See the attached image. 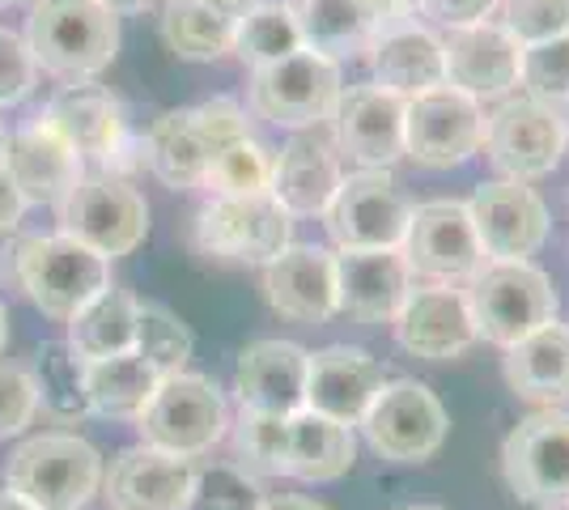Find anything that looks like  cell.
Wrapping results in <instances>:
<instances>
[{
  "label": "cell",
  "instance_id": "15",
  "mask_svg": "<svg viewBox=\"0 0 569 510\" xmlns=\"http://www.w3.org/2000/svg\"><path fill=\"white\" fill-rule=\"evenodd\" d=\"M468 218L485 260H527L548 239V209L536 188L515 179H489L468 200Z\"/></svg>",
  "mask_w": 569,
  "mask_h": 510
},
{
  "label": "cell",
  "instance_id": "19",
  "mask_svg": "<svg viewBox=\"0 0 569 510\" xmlns=\"http://www.w3.org/2000/svg\"><path fill=\"white\" fill-rule=\"evenodd\" d=\"M519 60H522V48L493 18L447 30V39H442L447 86L459 90V94L476 98V102L510 94L519 86Z\"/></svg>",
  "mask_w": 569,
  "mask_h": 510
},
{
  "label": "cell",
  "instance_id": "8",
  "mask_svg": "<svg viewBox=\"0 0 569 510\" xmlns=\"http://www.w3.org/2000/svg\"><path fill=\"white\" fill-rule=\"evenodd\" d=\"M501 477L536 510H569V413L536 409L501 442Z\"/></svg>",
  "mask_w": 569,
  "mask_h": 510
},
{
  "label": "cell",
  "instance_id": "20",
  "mask_svg": "<svg viewBox=\"0 0 569 510\" xmlns=\"http://www.w3.org/2000/svg\"><path fill=\"white\" fill-rule=\"evenodd\" d=\"M196 463L158 447H128L102 468V498L111 510H188Z\"/></svg>",
  "mask_w": 569,
  "mask_h": 510
},
{
  "label": "cell",
  "instance_id": "46",
  "mask_svg": "<svg viewBox=\"0 0 569 510\" xmlns=\"http://www.w3.org/2000/svg\"><path fill=\"white\" fill-rule=\"evenodd\" d=\"M421 18H429L442 30H459V26L489 22L498 13V0H417Z\"/></svg>",
  "mask_w": 569,
  "mask_h": 510
},
{
  "label": "cell",
  "instance_id": "43",
  "mask_svg": "<svg viewBox=\"0 0 569 510\" xmlns=\"http://www.w3.org/2000/svg\"><path fill=\"white\" fill-rule=\"evenodd\" d=\"M39 86V64L26 48L22 34L0 30V107H18L34 94Z\"/></svg>",
  "mask_w": 569,
  "mask_h": 510
},
{
  "label": "cell",
  "instance_id": "41",
  "mask_svg": "<svg viewBox=\"0 0 569 510\" xmlns=\"http://www.w3.org/2000/svg\"><path fill=\"white\" fill-rule=\"evenodd\" d=\"M519 86L522 94L545 102L552 111L561 102H569V34H557V39L536 43V48H522Z\"/></svg>",
  "mask_w": 569,
  "mask_h": 510
},
{
  "label": "cell",
  "instance_id": "14",
  "mask_svg": "<svg viewBox=\"0 0 569 510\" xmlns=\"http://www.w3.org/2000/svg\"><path fill=\"white\" fill-rule=\"evenodd\" d=\"M480 137H485L480 102L451 86H438L403 102V158H412L417 167H463L472 153H480Z\"/></svg>",
  "mask_w": 569,
  "mask_h": 510
},
{
  "label": "cell",
  "instance_id": "31",
  "mask_svg": "<svg viewBox=\"0 0 569 510\" xmlns=\"http://www.w3.org/2000/svg\"><path fill=\"white\" fill-rule=\"evenodd\" d=\"M137 311H141L137 293L107 286L69 319V340L64 344L81 362L132 353V344H137Z\"/></svg>",
  "mask_w": 569,
  "mask_h": 510
},
{
  "label": "cell",
  "instance_id": "12",
  "mask_svg": "<svg viewBox=\"0 0 569 510\" xmlns=\"http://www.w3.org/2000/svg\"><path fill=\"white\" fill-rule=\"evenodd\" d=\"M366 442L391 463H421L447 442V409L417 379H387L361 417Z\"/></svg>",
  "mask_w": 569,
  "mask_h": 510
},
{
  "label": "cell",
  "instance_id": "2",
  "mask_svg": "<svg viewBox=\"0 0 569 510\" xmlns=\"http://www.w3.org/2000/svg\"><path fill=\"white\" fill-rule=\"evenodd\" d=\"M4 277L26 293V302L48 319L69 323L94 293L111 286V264L90 247L56 234H26L9 251Z\"/></svg>",
  "mask_w": 569,
  "mask_h": 510
},
{
  "label": "cell",
  "instance_id": "29",
  "mask_svg": "<svg viewBox=\"0 0 569 510\" xmlns=\"http://www.w3.org/2000/svg\"><path fill=\"white\" fill-rule=\"evenodd\" d=\"M141 162L170 192H196L204 188V170H209V146H204V132L196 123L191 107H174L162 111L158 120L149 123L141 141Z\"/></svg>",
  "mask_w": 569,
  "mask_h": 510
},
{
  "label": "cell",
  "instance_id": "44",
  "mask_svg": "<svg viewBox=\"0 0 569 510\" xmlns=\"http://www.w3.org/2000/svg\"><path fill=\"white\" fill-rule=\"evenodd\" d=\"M39 413V391L22 366H0V438L22 434Z\"/></svg>",
  "mask_w": 569,
  "mask_h": 510
},
{
  "label": "cell",
  "instance_id": "21",
  "mask_svg": "<svg viewBox=\"0 0 569 510\" xmlns=\"http://www.w3.org/2000/svg\"><path fill=\"white\" fill-rule=\"evenodd\" d=\"M412 293V268L400 247L336 251V316L357 323H391Z\"/></svg>",
  "mask_w": 569,
  "mask_h": 510
},
{
  "label": "cell",
  "instance_id": "42",
  "mask_svg": "<svg viewBox=\"0 0 569 510\" xmlns=\"http://www.w3.org/2000/svg\"><path fill=\"white\" fill-rule=\"evenodd\" d=\"M498 26L519 48L569 34V0H498Z\"/></svg>",
  "mask_w": 569,
  "mask_h": 510
},
{
  "label": "cell",
  "instance_id": "17",
  "mask_svg": "<svg viewBox=\"0 0 569 510\" xmlns=\"http://www.w3.org/2000/svg\"><path fill=\"white\" fill-rule=\"evenodd\" d=\"M391 328L403 353L426 358V362H451L476 344L468 293L459 286H412Z\"/></svg>",
  "mask_w": 569,
  "mask_h": 510
},
{
  "label": "cell",
  "instance_id": "28",
  "mask_svg": "<svg viewBox=\"0 0 569 510\" xmlns=\"http://www.w3.org/2000/svg\"><path fill=\"white\" fill-rule=\"evenodd\" d=\"M506 388L527 404L561 409L569 404V323L552 319L540 332L522 337L501 358Z\"/></svg>",
  "mask_w": 569,
  "mask_h": 510
},
{
  "label": "cell",
  "instance_id": "13",
  "mask_svg": "<svg viewBox=\"0 0 569 510\" xmlns=\"http://www.w3.org/2000/svg\"><path fill=\"white\" fill-rule=\"evenodd\" d=\"M400 251L408 268H412V277H426L429 286L472 281L476 272L489 264L485 251H480V239H476L463 200L412 204V218H408Z\"/></svg>",
  "mask_w": 569,
  "mask_h": 510
},
{
  "label": "cell",
  "instance_id": "52",
  "mask_svg": "<svg viewBox=\"0 0 569 510\" xmlns=\"http://www.w3.org/2000/svg\"><path fill=\"white\" fill-rule=\"evenodd\" d=\"M403 510H447V507H403Z\"/></svg>",
  "mask_w": 569,
  "mask_h": 510
},
{
  "label": "cell",
  "instance_id": "27",
  "mask_svg": "<svg viewBox=\"0 0 569 510\" xmlns=\"http://www.w3.org/2000/svg\"><path fill=\"white\" fill-rule=\"evenodd\" d=\"M366 60H370L375 86L387 90V94L403 98V102L426 94V90L447 86L442 39L417 22H403V26H396V30L379 34V39L366 48Z\"/></svg>",
  "mask_w": 569,
  "mask_h": 510
},
{
  "label": "cell",
  "instance_id": "10",
  "mask_svg": "<svg viewBox=\"0 0 569 510\" xmlns=\"http://www.w3.org/2000/svg\"><path fill=\"white\" fill-rule=\"evenodd\" d=\"M293 243V218L272 196H213L196 218V247L213 260L272 264Z\"/></svg>",
  "mask_w": 569,
  "mask_h": 510
},
{
  "label": "cell",
  "instance_id": "4",
  "mask_svg": "<svg viewBox=\"0 0 569 510\" xmlns=\"http://www.w3.org/2000/svg\"><path fill=\"white\" fill-rule=\"evenodd\" d=\"M4 481L34 510H86L102 489V456L81 434H34L9 456Z\"/></svg>",
  "mask_w": 569,
  "mask_h": 510
},
{
  "label": "cell",
  "instance_id": "22",
  "mask_svg": "<svg viewBox=\"0 0 569 510\" xmlns=\"http://www.w3.org/2000/svg\"><path fill=\"white\" fill-rule=\"evenodd\" d=\"M56 137H64L81 162L94 158V162H119V153L128 146V120H123V107L111 90H102L94 81H72L60 86L48 98L43 116Z\"/></svg>",
  "mask_w": 569,
  "mask_h": 510
},
{
  "label": "cell",
  "instance_id": "24",
  "mask_svg": "<svg viewBox=\"0 0 569 510\" xmlns=\"http://www.w3.org/2000/svg\"><path fill=\"white\" fill-rule=\"evenodd\" d=\"M263 298L281 319L328 323L336 316V256L328 247L289 243L263 264Z\"/></svg>",
  "mask_w": 569,
  "mask_h": 510
},
{
  "label": "cell",
  "instance_id": "53",
  "mask_svg": "<svg viewBox=\"0 0 569 510\" xmlns=\"http://www.w3.org/2000/svg\"><path fill=\"white\" fill-rule=\"evenodd\" d=\"M9 4H18V0H0V9H9Z\"/></svg>",
  "mask_w": 569,
  "mask_h": 510
},
{
  "label": "cell",
  "instance_id": "48",
  "mask_svg": "<svg viewBox=\"0 0 569 510\" xmlns=\"http://www.w3.org/2000/svg\"><path fill=\"white\" fill-rule=\"evenodd\" d=\"M263 510H328L323 502H315V498H298V493H289V498H268Z\"/></svg>",
  "mask_w": 569,
  "mask_h": 510
},
{
  "label": "cell",
  "instance_id": "26",
  "mask_svg": "<svg viewBox=\"0 0 569 510\" xmlns=\"http://www.w3.org/2000/svg\"><path fill=\"white\" fill-rule=\"evenodd\" d=\"M310 353L293 340H251L234 366V391L242 409L293 417L307 409Z\"/></svg>",
  "mask_w": 569,
  "mask_h": 510
},
{
  "label": "cell",
  "instance_id": "40",
  "mask_svg": "<svg viewBox=\"0 0 569 510\" xmlns=\"http://www.w3.org/2000/svg\"><path fill=\"white\" fill-rule=\"evenodd\" d=\"M260 477L242 472L238 463H204L196 468V486H191L188 510H263Z\"/></svg>",
  "mask_w": 569,
  "mask_h": 510
},
{
  "label": "cell",
  "instance_id": "3",
  "mask_svg": "<svg viewBox=\"0 0 569 510\" xmlns=\"http://www.w3.org/2000/svg\"><path fill=\"white\" fill-rule=\"evenodd\" d=\"M463 293H468L476 340H489L501 349L540 332L557 319V307H561L548 272L531 260H489Z\"/></svg>",
  "mask_w": 569,
  "mask_h": 510
},
{
  "label": "cell",
  "instance_id": "18",
  "mask_svg": "<svg viewBox=\"0 0 569 510\" xmlns=\"http://www.w3.org/2000/svg\"><path fill=\"white\" fill-rule=\"evenodd\" d=\"M0 167L9 170L26 204H51V209L86 179L81 153L64 137H56L43 120L0 137Z\"/></svg>",
  "mask_w": 569,
  "mask_h": 510
},
{
  "label": "cell",
  "instance_id": "49",
  "mask_svg": "<svg viewBox=\"0 0 569 510\" xmlns=\"http://www.w3.org/2000/svg\"><path fill=\"white\" fill-rule=\"evenodd\" d=\"M98 4H102V9H111V13H144V9H153V4H158V0H98Z\"/></svg>",
  "mask_w": 569,
  "mask_h": 510
},
{
  "label": "cell",
  "instance_id": "7",
  "mask_svg": "<svg viewBox=\"0 0 569 510\" xmlns=\"http://www.w3.org/2000/svg\"><path fill=\"white\" fill-rule=\"evenodd\" d=\"M60 234L90 247L107 264L132 256L149 234V204L144 196L119 174H86L60 204H56Z\"/></svg>",
  "mask_w": 569,
  "mask_h": 510
},
{
  "label": "cell",
  "instance_id": "16",
  "mask_svg": "<svg viewBox=\"0 0 569 510\" xmlns=\"http://www.w3.org/2000/svg\"><path fill=\"white\" fill-rule=\"evenodd\" d=\"M332 146L357 170H391L403 158V98L379 90L375 81L345 86L332 111Z\"/></svg>",
  "mask_w": 569,
  "mask_h": 510
},
{
  "label": "cell",
  "instance_id": "6",
  "mask_svg": "<svg viewBox=\"0 0 569 510\" xmlns=\"http://www.w3.org/2000/svg\"><path fill=\"white\" fill-rule=\"evenodd\" d=\"M137 430H141L144 447L196 460L230 434V404L213 379L179 370L158 383L153 400L137 417Z\"/></svg>",
  "mask_w": 569,
  "mask_h": 510
},
{
  "label": "cell",
  "instance_id": "30",
  "mask_svg": "<svg viewBox=\"0 0 569 510\" xmlns=\"http://www.w3.org/2000/svg\"><path fill=\"white\" fill-rule=\"evenodd\" d=\"M357 460L353 426H340L332 417L298 409L289 417V456H284V477L298 481H336L345 477Z\"/></svg>",
  "mask_w": 569,
  "mask_h": 510
},
{
  "label": "cell",
  "instance_id": "32",
  "mask_svg": "<svg viewBox=\"0 0 569 510\" xmlns=\"http://www.w3.org/2000/svg\"><path fill=\"white\" fill-rule=\"evenodd\" d=\"M284 9L302 34V48L319 51L336 64L349 56H366V48L375 43L361 0H284Z\"/></svg>",
  "mask_w": 569,
  "mask_h": 510
},
{
  "label": "cell",
  "instance_id": "11",
  "mask_svg": "<svg viewBox=\"0 0 569 510\" xmlns=\"http://www.w3.org/2000/svg\"><path fill=\"white\" fill-rule=\"evenodd\" d=\"M412 204L391 179V170H353L340 179L332 204L323 209L328 239L340 251H382L400 247Z\"/></svg>",
  "mask_w": 569,
  "mask_h": 510
},
{
  "label": "cell",
  "instance_id": "35",
  "mask_svg": "<svg viewBox=\"0 0 569 510\" xmlns=\"http://www.w3.org/2000/svg\"><path fill=\"white\" fill-rule=\"evenodd\" d=\"M34 391L39 404L48 409L56 421H81L90 417V400H86V362L72 353L64 340H48L34 358Z\"/></svg>",
  "mask_w": 569,
  "mask_h": 510
},
{
  "label": "cell",
  "instance_id": "39",
  "mask_svg": "<svg viewBox=\"0 0 569 510\" xmlns=\"http://www.w3.org/2000/svg\"><path fill=\"white\" fill-rule=\"evenodd\" d=\"M272 183V149L256 137L217 149L204 170V188L213 196H263Z\"/></svg>",
  "mask_w": 569,
  "mask_h": 510
},
{
  "label": "cell",
  "instance_id": "1",
  "mask_svg": "<svg viewBox=\"0 0 569 510\" xmlns=\"http://www.w3.org/2000/svg\"><path fill=\"white\" fill-rule=\"evenodd\" d=\"M26 48L39 73L90 81L119 51V18L98 0H34L26 18Z\"/></svg>",
  "mask_w": 569,
  "mask_h": 510
},
{
  "label": "cell",
  "instance_id": "36",
  "mask_svg": "<svg viewBox=\"0 0 569 510\" xmlns=\"http://www.w3.org/2000/svg\"><path fill=\"white\" fill-rule=\"evenodd\" d=\"M256 73L268 64H281L293 51H302V34L289 18L281 0H260L242 22L234 26V48H230Z\"/></svg>",
  "mask_w": 569,
  "mask_h": 510
},
{
  "label": "cell",
  "instance_id": "54",
  "mask_svg": "<svg viewBox=\"0 0 569 510\" xmlns=\"http://www.w3.org/2000/svg\"><path fill=\"white\" fill-rule=\"evenodd\" d=\"M0 137H4V123H0Z\"/></svg>",
  "mask_w": 569,
  "mask_h": 510
},
{
  "label": "cell",
  "instance_id": "33",
  "mask_svg": "<svg viewBox=\"0 0 569 510\" xmlns=\"http://www.w3.org/2000/svg\"><path fill=\"white\" fill-rule=\"evenodd\" d=\"M162 374L144 362L141 353H119V358H98L86 362V400L90 413L111 417V421H137Z\"/></svg>",
  "mask_w": 569,
  "mask_h": 510
},
{
  "label": "cell",
  "instance_id": "45",
  "mask_svg": "<svg viewBox=\"0 0 569 510\" xmlns=\"http://www.w3.org/2000/svg\"><path fill=\"white\" fill-rule=\"evenodd\" d=\"M191 111H196V123H200V132H204L209 158H213L217 149L234 146V141H242V137H251L247 111L238 107L234 98H209V102H200V107H191Z\"/></svg>",
  "mask_w": 569,
  "mask_h": 510
},
{
  "label": "cell",
  "instance_id": "47",
  "mask_svg": "<svg viewBox=\"0 0 569 510\" xmlns=\"http://www.w3.org/2000/svg\"><path fill=\"white\" fill-rule=\"evenodd\" d=\"M22 213H26L22 192L13 188L9 170L0 167V234H13V230H18V221H22Z\"/></svg>",
  "mask_w": 569,
  "mask_h": 510
},
{
  "label": "cell",
  "instance_id": "25",
  "mask_svg": "<svg viewBox=\"0 0 569 510\" xmlns=\"http://www.w3.org/2000/svg\"><path fill=\"white\" fill-rule=\"evenodd\" d=\"M340 179H345V170H340V153H336L332 141H323L319 128L315 132H293L281 146V153H272L268 196L289 218H323Z\"/></svg>",
  "mask_w": 569,
  "mask_h": 510
},
{
  "label": "cell",
  "instance_id": "51",
  "mask_svg": "<svg viewBox=\"0 0 569 510\" xmlns=\"http://www.w3.org/2000/svg\"><path fill=\"white\" fill-rule=\"evenodd\" d=\"M4 344H9V316H4V302H0V353H4Z\"/></svg>",
  "mask_w": 569,
  "mask_h": 510
},
{
  "label": "cell",
  "instance_id": "23",
  "mask_svg": "<svg viewBox=\"0 0 569 510\" xmlns=\"http://www.w3.org/2000/svg\"><path fill=\"white\" fill-rule=\"evenodd\" d=\"M387 383L379 358L357 344H328L307 362V409L332 417L340 426H361L366 409Z\"/></svg>",
  "mask_w": 569,
  "mask_h": 510
},
{
  "label": "cell",
  "instance_id": "9",
  "mask_svg": "<svg viewBox=\"0 0 569 510\" xmlns=\"http://www.w3.org/2000/svg\"><path fill=\"white\" fill-rule=\"evenodd\" d=\"M569 146L566 120L536 102V98H501L498 107L485 116V137L480 149L489 153V162L501 170V179L531 183L557 170L561 153Z\"/></svg>",
  "mask_w": 569,
  "mask_h": 510
},
{
  "label": "cell",
  "instance_id": "5",
  "mask_svg": "<svg viewBox=\"0 0 569 510\" xmlns=\"http://www.w3.org/2000/svg\"><path fill=\"white\" fill-rule=\"evenodd\" d=\"M345 94L340 64L319 51H293L281 64L256 69L247 81V111L284 132H315L332 120Z\"/></svg>",
  "mask_w": 569,
  "mask_h": 510
},
{
  "label": "cell",
  "instance_id": "38",
  "mask_svg": "<svg viewBox=\"0 0 569 510\" xmlns=\"http://www.w3.org/2000/svg\"><path fill=\"white\" fill-rule=\"evenodd\" d=\"M191 349H196V337H191V328L183 323V319L174 316L170 307H162V302H141V311H137V344H132V353H141L144 362L167 379V374L188 370Z\"/></svg>",
  "mask_w": 569,
  "mask_h": 510
},
{
  "label": "cell",
  "instance_id": "37",
  "mask_svg": "<svg viewBox=\"0 0 569 510\" xmlns=\"http://www.w3.org/2000/svg\"><path fill=\"white\" fill-rule=\"evenodd\" d=\"M230 447H234V460L242 472H251V477H284L289 417L238 409V417L230 421Z\"/></svg>",
  "mask_w": 569,
  "mask_h": 510
},
{
  "label": "cell",
  "instance_id": "50",
  "mask_svg": "<svg viewBox=\"0 0 569 510\" xmlns=\"http://www.w3.org/2000/svg\"><path fill=\"white\" fill-rule=\"evenodd\" d=\"M0 510H34L26 502L22 493H13V489H0Z\"/></svg>",
  "mask_w": 569,
  "mask_h": 510
},
{
  "label": "cell",
  "instance_id": "34",
  "mask_svg": "<svg viewBox=\"0 0 569 510\" xmlns=\"http://www.w3.org/2000/svg\"><path fill=\"white\" fill-rule=\"evenodd\" d=\"M234 26L221 9L209 0H167L162 4V43H167L179 60L191 64H213L234 48Z\"/></svg>",
  "mask_w": 569,
  "mask_h": 510
}]
</instances>
